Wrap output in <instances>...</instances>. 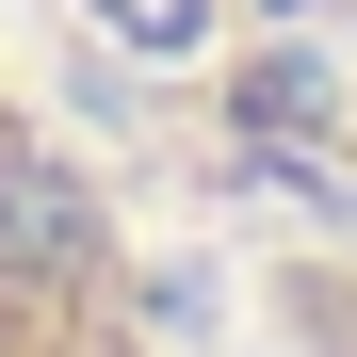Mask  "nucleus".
<instances>
[{
    "label": "nucleus",
    "instance_id": "f257e3e1",
    "mask_svg": "<svg viewBox=\"0 0 357 357\" xmlns=\"http://www.w3.org/2000/svg\"><path fill=\"white\" fill-rule=\"evenodd\" d=\"M0 276H33V292L98 276V211H82L66 162H0Z\"/></svg>",
    "mask_w": 357,
    "mask_h": 357
},
{
    "label": "nucleus",
    "instance_id": "f03ea898",
    "mask_svg": "<svg viewBox=\"0 0 357 357\" xmlns=\"http://www.w3.org/2000/svg\"><path fill=\"white\" fill-rule=\"evenodd\" d=\"M98 33H114V49H195L211 0H98Z\"/></svg>",
    "mask_w": 357,
    "mask_h": 357
}]
</instances>
